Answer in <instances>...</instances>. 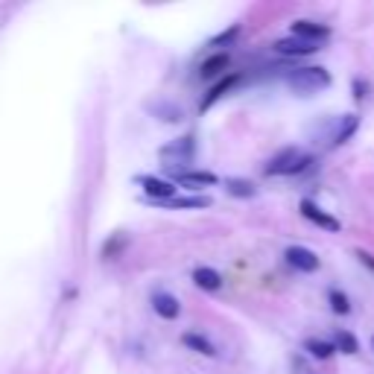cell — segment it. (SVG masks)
I'll return each mask as SVG.
<instances>
[{
	"instance_id": "obj_19",
	"label": "cell",
	"mask_w": 374,
	"mask_h": 374,
	"mask_svg": "<svg viewBox=\"0 0 374 374\" xmlns=\"http://www.w3.org/2000/svg\"><path fill=\"white\" fill-rule=\"evenodd\" d=\"M229 62H231L229 53H216V56H211V59L202 65V70H199V73H202V79H211V77H216V73L226 70Z\"/></svg>"
},
{
	"instance_id": "obj_8",
	"label": "cell",
	"mask_w": 374,
	"mask_h": 374,
	"mask_svg": "<svg viewBox=\"0 0 374 374\" xmlns=\"http://www.w3.org/2000/svg\"><path fill=\"white\" fill-rule=\"evenodd\" d=\"M272 50H275V53H281V56H292V59H298V56H310V53H316L319 44H310V41H304V38L290 35V38H278L275 44H272Z\"/></svg>"
},
{
	"instance_id": "obj_17",
	"label": "cell",
	"mask_w": 374,
	"mask_h": 374,
	"mask_svg": "<svg viewBox=\"0 0 374 374\" xmlns=\"http://www.w3.org/2000/svg\"><path fill=\"white\" fill-rule=\"evenodd\" d=\"M226 190H229V196H237V199L258 196V185L248 179H226Z\"/></svg>"
},
{
	"instance_id": "obj_23",
	"label": "cell",
	"mask_w": 374,
	"mask_h": 374,
	"mask_svg": "<svg viewBox=\"0 0 374 374\" xmlns=\"http://www.w3.org/2000/svg\"><path fill=\"white\" fill-rule=\"evenodd\" d=\"M368 97V82L365 79H354V99H365Z\"/></svg>"
},
{
	"instance_id": "obj_22",
	"label": "cell",
	"mask_w": 374,
	"mask_h": 374,
	"mask_svg": "<svg viewBox=\"0 0 374 374\" xmlns=\"http://www.w3.org/2000/svg\"><path fill=\"white\" fill-rule=\"evenodd\" d=\"M237 35H240V27H231V30H226L222 35H216V38H214V44H226V41H234Z\"/></svg>"
},
{
	"instance_id": "obj_7",
	"label": "cell",
	"mask_w": 374,
	"mask_h": 374,
	"mask_svg": "<svg viewBox=\"0 0 374 374\" xmlns=\"http://www.w3.org/2000/svg\"><path fill=\"white\" fill-rule=\"evenodd\" d=\"M284 258L298 272H316L321 266V260L316 258V252H310V248H304V246H290L287 252H284Z\"/></svg>"
},
{
	"instance_id": "obj_18",
	"label": "cell",
	"mask_w": 374,
	"mask_h": 374,
	"mask_svg": "<svg viewBox=\"0 0 374 374\" xmlns=\"http://www.w3.org/2000/svg\"><path fill=\"white\" fill-rule=\"evenodd\" d=\"M237 82H240V77H237V73H231V77H226L222 82H216V85H214V88H211V91L205 94V99H202V111H205V109H208L211 103H216V99H219L222 94H226V91H231V88H234Z\"/></svg>"
},
{
	"instance_id": "obj_12",
	"label": "cell",
	"mask_w": 374,
	"mask_h": 374,
	"mask_svg": "<svg viewBox=\"0 0 374 374\" xmlns=\"http://www.w3.org/2000/svg\"><path fill=\"white\" fill-rule=\"evenodd\" d=\"M193 284H196L199 290L216 292V290L222 287V275H219L216 269H211V266H199V269H193Z\"/></svg>"
},
{
	"instance_id": "obj_16",
	"label": "cell",
	"mask_w": 374,
	"mask_h": 374,
	"mask_svg": "<svg viewBox=\"0 0 374 374\" xmlns=\"http://www.w3.org/2000/svg\"><path fill=\"white\" fill-rule=\"evenodd\" d=\"M161 208H208L211 199L208 196H176V199H167V202H155Z\"/></svg>"
},
{
	"instance_id": "obj_20",
	"label": "cell",
	"mask_w": 374,
	"mask_h": 374,
	"mask_svg": "<svg viewBox=\"0 0 374 374\" xmlns=\"http://www.w3.org/2000/svg\"><path fill=\"white\" fill-rule=\"evenodd\" d=\"M328 302H331V310L336 316H348V313H351V298H348L342 290H336V287L328 292Z\"/></svg>"
},
{
	"instance_id": "obj_25",
	"label": "cell",
	"mask_w": 374,
	"mask_h": 374,
	"mask_svg": "<svg viewBox=\"0 0 374 374\" xmlns=\"http://www.w3.org/2000/svg\"><path fill=\"white\" fill-rule=\"evenodd\" d=\"M371 345H374V336H371Z\"/></svg>"
},
{
	"instance_id": "obj_1",
	"label": "cell",
	"mask_w": 374,
	"mask_h": 374,
	"mask_svg": "<svg viewBox=\"0 0 374 374\" xmlns=\"http://www.w3.org/2000/svg\"><path fill=\"white\" fill-rule=\"evenodd\" d=\"M331 82H334L331 70L321 67V65H316V67H295L287 77V85L295 94H302V97H313L319 91H325V88H331Z\"/></svg>"
},
{
	"instance_id": "obj_13",
	"label": "cell",
	"mask_w": 374,
	"mask_h": 374,
	"mask_svg": "<svg viewBox=\"0 0 374 374\" xmlns=\"http://www.w3.org/2000/svg\"><path fill=\"white\" fill-rule=\"evenodd\" d=\"M182 342L190 348V351H196V354H205V357H216V345L211 342V339H205L202 334H185L182 336Z\"/></svg>"
},
{
	"instance_id": "obj_4",
	"label": "cell",
	"mask_w": 374,
	"mask_h": 374,
	"mask_svg": "<svg viewBox=\"0 0 374 374\" xmlns=\"http://www.w3.org/2000/svg\"><path fill=\"white\" fill-rule=\"evenodd\" d=\"M193 149H196L193 138L185 135V138H176L172 143L161 146V149H158V155H161L164 161H170V167H179V164H187V161L193 158Z\"/></svg>"
},
{
	"instance_id": "obj_21",
	"label": "cell",
	"mask_w": 374,
	"mask_h": 374,
	"mask_svg": "<svg viewBox=\"0 0 374 374\" xmlns=\"http://www.w3.org/2000/svg\"><path fill=\"white\" fill-rule=\"evenodd\" d=\"M149 111H155L158 120H170V123L182 120V109L172 106V103H153V106H149Z\"/></svg>"
},
{
	"instance_id": "obj_3",
	"label": "cell",
	"mask_w": 374,
	"mask_h": 374,
	"mask_svg": "<svg viewBox=\"0 0 374 374\" xmlns=\"http://www.w3.org/2000/svg\"><path fill=\"white\" fill-rule=\"evenodd\" d=\"M298 211H302V216L304 219H310L313 226H319V229H325V231H342V222L334 216V214H328V211H321L313 199H302V205H298Z\"/></svg>"
},
{
	"instance_id": "obj_5",
	"label": "cell",
	"mask_w": 374,
	"mask_h": 374,
	"mask_svg": "<svg viewBox=\"0 0 374 374\" xmlns=\"http://www.w3.org/2000/svg\"><path fill=\"white\" fill-rule=\"evenodd\" d=\"M138 185L143 187V193L153 199V202H167V199H176V185L167 182V179H158V176H149V172H143V176H138Z\"/></svg>"
},
{
	"instance_id": "obj_6",
	"label": "cell",
	"mask_w": 374,
	"mask_h": 374,
	"mask_svg": "<svg viewBox=\"0 0 374 374\" xmlns=\"http://www.w3.org/2000/svg\"><path fill=\"white\" fill-rule=\"evenodd\" d=\"M292 35L295 38H304L310 44H321L331 38V27L328 23H316V21H292Z\"/></svg>"
},
{
	"instance_id": "obj_10",
	"label": "cell",
	"mask_w": 374,
	"mask_h": 374,
	"mask_svg": "<svg viewBox=\"0 0 374 374\" xmlns=\"http://www.w3.org/2000/svg\"><path fill=\"white\" fill-rule=\"evenodd\" d=\"M357 129H360V117L357 114H342L339 123H336V129H334V143L336 146L348 143V141L357 135Z\"/></svg>"
},
{
	"instance_id": "obj_11",
	"label": "cell",
	"mask_w": 374,
	"mask_h": 374,
	"mask_svg": "<svg viewBox=\"0 0 374 374\" xmlns=\"http://www.w3.org/2000/svg\"><path fill=\"white\" fill-rule=\"evenodd\" d=\"M176 179H179V185H187V187H211L219 182L208 170H185V172H176Z\"/></svg>"
},
{
	"instance_id": "obj_15",
	"label": "cell",
	"mask_w": 374,
	"mask_h": 374,
	"mask_svg": "<svg viewBox=\"0 0 374 374\" xmlns=\"http://www.w3.org/2000/svg\"><path fill=\"white\" fill-rule=\"evenodd\" d=\"M334 345H336V351H342V354H348V357H354V354H360V339L351 334V331H336L334 334Z\"/></svg>"
},
{
	"instance_id": "obj_9",
	"label": "cell",
	"mask_w": 374,
	"mask_h": 374,
	"mask_svg": "<svg viewBox=\"0 0 374 374\" xmlns=\"http://www.w3.org/2000/svg\"><path fill=\"white\" fill-rule=\"evenodd\" d=\"M153 307L161 319L172 321V319H179L182 316V304H179V298L172 295V292H164V290H155L153 292Z\"/></svg>"
},
{
	"instance_id": "obj_14",
	"label": "cell",
	"mask_w": 374,
	"mask_h": 374,
	"mask_svg": "<svg viewBox=\"0 0 374 374\" xmlns=\"http://www.w3.org/2000/svg\"><path fill=\"white\" fill-rule=\"evenodd\" d=\"M304 351L313 357V360H331L336 354V345L328 342V339H307L304 342Z\"/></svg>"
},
{
	"instance_id": "obj_24",
	"label": "cell",
	"mask_w": 374,
	"mask_h": 374,
	"mask_svg": "<svg viewBox=\"0 0 374 374\" xmlns=\"http://www.w3.org/2000/svg\"><path fill=\"white\" fill-rule=\"evenodd\" d=\"M354 255H357V260H360L363 266H368V269L374 272V255H371V252H363V248H357Z\"/></svg>"
},
{
	"instance_id": "obj_2",
	"label": "cell",
	"mask_w": 374,
	"mask_h": 374,
	"mask_svg": "<svg viewBox=\"0 0 374 374\" xmlns=\"http://www.w3.org/2000/svg\"><path fill=\"white\" fill-rule=\"evenodd\" d=\"M310 164H313V155H302L295 146H287L284 153H278L263 167V172L266 176H298V172H304Z\"/></svg>"
}]
</instances>
